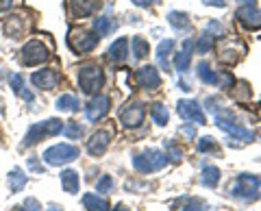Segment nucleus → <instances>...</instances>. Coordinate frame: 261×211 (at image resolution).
Here are the masks:
<instances>
[{"label": "nucleus", "instance_id": "obj_1", "mask_svg": "<svg viewBox=\"0 0 261 211\" xmlns=\"http://www.w3.org/2000/svg\"><path fill=\"white\" fill-rule=\"evenodd\" d=\"M76 78H79L81 92L89 94V96H96L105 85V72L100 66H96V63H85V66H81Z\"/></svg>", "mask_w": 261, "mask_h": 211}, {"label": "nucleus", "instance_id": "obj_2", "mask_svg": "<svg viewBox=\"0 0 261 211\" xmlns=\"http://www.w3.org/2000/svg\"><path fill=\"white\" fill-rule=\"evenodd\" d=\"M231 194L244 202H252L261 196V178L255 174H240L231 185Z\"/></svg>", "mask_w": 261, "mask_h": 211}, {"label": "nucleus", "instance_id": "obj_3", "mask_svg": "<svg viewBox=\"0 0 261 211\" xmlns=\"http://www.w3.org/2000/svg\"><path fill=\"white\" fill-rule=\"evenodd\" d=\"M216 124L222 128V131H226L233 140H242V142H252L255 140V133L248 131V128H244L228 109H218L216 111Z\"/></svg>", "mask_w": 261, "mask_h": 211}, {"label": "nucleus", "instance_id": "obj_4", "mask_svg": "<svg viewBox=\"0 0 261 211\" xmlns=\"http://www.w3.org/2000/svg\"><path fill=\"white\" fill-rule=\"evenodd\" d=\"M166 164H168L166 152L154 150V148L142 150V152H137V155H133V168L137 170V172H142V174L157 172V170H161Z\"/></svg>", "mask_w": 261, "mask_h": 211}, {"label": "nucleus", "instance_id": "obj_5", "mask_svg": "<svg viewBox=\"0 0 261 211\" xmlns=\"http://www.w3.org/2000/svg\"><path fill=\"white\" fill-rule=\"evenodd\" d=\"M79 155H81L79 146H72V144H55V146H50V148L44 150L42 159L46 161V164H50V166H65V164H70V161H74Z\"/></svg>", "mask_w": 261, "mask_h": 211}, {"label": "nucleus", "instance_id": "obj_6", "mask_svg": "<svg viewBox=\"0 0 261 211\" xmlns=\"http://www.w3.org/2000/svg\"><path fill=\"white\" fill-rule=\"evenodd\" d=\"M96 44H98V35L89 33V31H85V29H72L70 35H68V46L79 55H85L89 50H94Z\"/></svg>", "mask_w": 261, "mask_h": 211}, {"label": "nucleus", "instance_id": "obj_7", "mask_svg": "<svg viewBox=\"0 0 261 211\" xmlns=\"http://www.w3.org/2000/svg\"><path fill=\"white\" fill-rule=\"evenodd\" d=\"M144 116H146V107H144V102H140V100H130L120 109V122H122V126H126V128L142 126Z\"/></svg>", "mask_w": 261, "mask_h": 211}, {"label": "nucleus", "instance_id": "obj_8", "mask_svg": "<svg viewBox=\"0 0 261 211\" xmlns=\"http://www.w3.org/2000/svg\"><path fill=\"white\" fill-rule=\"evenodd\" d=\"M46 59H48V48L42 42H37V39H31V42L22 46V52H20L22 66H39Z\"/></svg>", "mask_w": 261, "mask_h": 211}, {"label": "nucleus", "instance_id": "obj_9", "mask_svg": "<svg viewBox=\"0 0 261 211\" xmlns=\"http://www.w3.org/2000/svg\"><path fill=\"white\" fill-rule=\"evenodd\" d=\"M198 72V78H200V83H205V85H218V87H233V76L231 74H220V72L216 70H211V66L207 61H200L198 63V68H196Z\"/></svg>", "mask_w": 261, "mask_h": 211}, {"label": "nucleus", "instance_id": "obj_10", "mask_svg": "<svg viewBox=\"0 0 261 211\" xmlns=\"http://www.w3.org/2000/svg\"><path fill=\"white\" fill-rule=\"evenodd\" d=\"M109 107H111L109 96L96 94V96H92V100L85 104V116H87L89 122H98V120H102L109 113Z\"/></svg>", "mask_w": 261, "mask_h": 211}, {"label": "nucleus", "instance_id": "obj_11", "mask_svg": "<svg viewBox=\"0 0 261 211\" xmlns=\"http://www.w3.org/2000/svg\"><path fill=\"white\" fill-rule=\"evenodd\" d=\"M176 113L185 120V122L207 124L205 111L200 109V102H196V100H178V104H176Z\"/></svg>", "mask_w": 261, "mask_h": 211}, {"label": "nucleus", "instance_id": "obj_12", "mask_svg": "<svg viewBox=\"0 0 261 211\" xmlns=\"http://www.w3.org/2000/svg\"><path fill=\"white\" fill-rule=\"evenodd\" d=\"M135 83L142 89H157L161 85V76L154 66H144L135 72Z\"/></svg>", "mask_w": 261, "mask_h": 211}, {"label": "nucleus", "instance_id": "obj_13", "mask_svg": "<svg viewBox=\"0 0 261 211\" xmlns=\"http://www.w3.org/2000/svg\"><path fill=\"white\" fill-rule=\"evenodd\" d=\"M111 131H96L92 137L87 140V152L92 157H100L107 152L109 144H111Z\"/></svg>", "mask_w": 261, "mask_h": 211}, {"label": "nucleus", "instance_id": "obj_14", "mask_svg": "<svg viewBox=\"0 0 261 211\" xmlns=\"http://www.w3.org/2000/svg\"><path fill=\"white\" fill-rule=\"evenodd\" d=\"M235 18H238L246 29H259L261 27V11L257 9V5H244L235 11Z\"/></svg>", "mask_w": 261, "mask_h": 211}, {"label": "nucleus", "instance_id": "obj_15", "mask_svg": "<svg viewBox=\"0 0 261 211\" xmlns=\"http://www.w3.org/2000/svg\"><path fill=\"white\" fill-rule=\"evenodd\" d=\"M98 0H68V9L72 18H89L98 9Z\"/></svg>", "mask_w": 261, "mask_h": 211}, {"label": "nucleus", "instance_id": "obj_16", "mask_svg": "<svg viewBox=\"0 0 261 211\" xmlns=\"http://www.w3.org/2000/svg\"><path fill=\"white\" fill-rule=\"evenodd\" d=\"M31 83L39 89H55L57 83H59V74L55 70H37L31 76Z\"/></svg>", "mask_w": 261, "mask_h": 211}, {"label": "nucleus", "instance_id": "obj_17", "mask_svg": "<svg viewBox=\"0 0 261 211\" xmlns=\"http://www.w3.org/2000/svg\"><path fill=\"white\" fill-rule=\"evenodd\" d=\"M126 57H128V39L120 37V39H116V42L109 46L107 59L111 63H122V61H126Z\"/></svg>", "mask_w": 261, "mask_h": 211}, {"label": "nucleus", "instance_id": "obj_18", "mask_svg": "<svg viewBox=\"0 0 261 211\" xmlns=\"http://www.w3.org/2000/svg\"><path fill=\"white\" fill-rule=\"evenodd\" d=\"M44 137H48V128H46V122H35L33 124L27 135H24V142H22V148H31V146H35L44 140Z\"/></svg>", "mask_w": 261, "mask_h": 211}, {"label": "nucleus", "instance_id": "obj_19", "mask_svg": "<svg viewBox=\"0 0 261 211\" xmlns=\"http://www.w3.org/2000/svg\"><path fill=\"white\" fill-rule=\"evenodd\" d=\"M192 50H194V42H192V39H185L181 52L174 55V70L185 72L187 68H190V63H192Z\"/></svg>", "mask_w": 261, "mask_h": 211}, {"label": "nucleus", "instance_id": "obj_20", "mask_svg": "<svg viewBox=\"0 0 261 211\" xmlns=\"http://www.w3.org/2000/svg\"><path fill=\"white\" fill-rule=\"evenodd\" d=\"M116 29H118V22L111 15H98V18H94V33L98 37H107Z\"/></svg>", "mask_w": 261, "mask_h": 211}, {"label": "nucleus", "instance_id": "obj_21", "mask_svg": "<svg viewBox=\"0 0 261 211\" xmlns=\"http://www.w3.org/2000/svg\"><path fill=\"white\" fill-rule=\"evenodd\" d=\"M168 22H170V27H172L174 31H178V33H190L192 31V22L190 18H187V13H181V11H170L168 13Z\"/></svg>", "mask_w": 261, "mask_h": 211}, {"label": "nucleus", "instance_id": "obj_22", "mask_svg": "<svg viewBox=\"0 0 261 211\" xmlns=\"http://www.w3.org/2000/svg\"><path fill=\"white\" fill-rule=\"evenodd\" d=\"M61 185L68 194H76L81 188V178L76 170H63L61 172Z\"/></svg>", "mask_w": 261, "mask_h": 211}, {"label": "nucleus", "instance_id": "obj_23", "mask_svg": "<svg viewBox=\"0 0 261 211\" xmlns=\"http://www.w3.org/2000/svg\"><path fill=\"white\" fill-rule=\"evenodd\" d=\"M7 183H9V190L13 194H18V192H22L24 188H27V174H24L20 168H13L11 172L7 174Z\"/></svg>", "mask_w": 261, "mask_h": 211}, {"label": "nucleus", "instance_id": "obj_24", "mask_svg": "<svg viewBox=\"0 0 261 211\" xmlns=\"http://www.w3.org/2000/svg\"><path fill=\"white\" fill-rule=\"evenodd\" d=\"M59 111H68V113H74L81 109V102L74 94H61L59 98H57V104H55Z\"/></svg>", "mask_w": 261, "mask_h": 211}, {"label": "nucleus", "instance_id": "obj_25", "mask_svg": "<svg viewBox=\"0 0 261 211\" xmlns=\"http://www.w3.org/2000/svg\"><path fill=\"white\" fill-rule=\"evenodd\" d=\"M83 207L87 211H109V202L105 198H100V196H96V194H85Z\"/></svg>", "mask_w": 261, "mask_h": 211}, {"label": "nucleus", "instance_id": "obj_26", "mask_svg": "<svg viewBox=\"0 0 261 211\" xmlns=\"http://www.w3.org/2000/svg\"><path fill=\"white\" fill-rule=\"evenodd\" d=\"M5 31H7V35H11L13 39L22 37V33H24V20L20 18V15H11V18L5 22Z\"/></svg>", "mask_w": 261, "mask_h": 211}, {"label": "nucleus", "instance_id": "obj_27", "mask_svg": "<svg viewBox=\"0 0 261 211\" xmlns=\"http://www.w3.org/2000/svg\"><path fill=\"white\" fill-rule=\"evenodd\" d=\"M220 181V170L216 166H205L202 168V174H200V183L205 188H216Z\"/></svg>", "mask_w": 261, "mask_h": 211}, {"label": "nucleus", "instance_id": "obj_28", "mask_svg": "<svg viewBox=\"0 0 261 211\" xmlns=\"http://www.w3.org/2000/svg\"><path fill=\"white\" fill-rule=\"evenodd\" d=\"M172 48H174V39H163L157 48V61L163 70H168V57L172 52Z\"/></svg>", "mask_w": 261, "mask_h": 211}, {"label": "nucleus", "instance_id": "obj_29", "mask_svg": "<svg viewBox=\"0 0 261 211\" xmlns=\"http://www.w3.org/2000/svg\"><path fill=\"white\" fill-rule=\"evenodd\" d=\"M150 116H152V120H154V122H157L159 126H166L170 113H168V107H166L163 102H152V104H150Z\"/></svg>", "mask_w": 261, "mask_h": 211}, {"label": "nucleus", "instance_id": "obj_30", "mask_svg": "<svg viewBox=\"0 0 261 211\" xmlns=\"http://www.w3.org/2000/svg\"><path fill=\"white\" fill-rule=\"evenodd\" d=\"M130 48H133V57L135 59H144L146 55H148L150 46H148V39H144L142 35H135L130 39Z\"/></svg>", "mask_w": 261, "mask_h": 211}, {"label": "nucleus", "instance_id": "obj_31", "mask_svg": "<svg viewBox=\"0 0 261 211\" xmlns=\"http://www.w3.org/2000/svg\"><path fill=\"white\" fill-rule=\"evenodd\" d=\"M214 44H216V35H211L209 31H205V33L200 35L198 42H196V50H198L200 55L202 52H209L211 48H214Z\"/></svg>", "mask_w": 261, "mask_h": 211}, {"label": "nucleus", "instance_id": "obj_32", "mask_svg": "<svg viewBox=\"0 0 261 211\" xmlns=\"http://www.w3.org/2000/svg\"><path fill=\"white\" fill-rule=\"evenodd\" d=\"M96 192H100V194H109V192H113V178H111L109 174L98 176V181H96Z\"/></svg>", "mask_w": 261, "mask_h": 211}, {"label": "nucleus", "instance_id": "obj_33", "mask_svg": "<svg viewBox=\"0 0 261 211\" xmlns=\"http://www.w3.org/2000/svg\"><path fill=\"white\" fill-rule=\"evenodd\" d=\"M63 133L68 140H79L81 135H83V126H81L79 122H68L63 126Z\"/></svg>", "mask_w": 261, "mask_h": 211}, {"label": "nucleus", "instance_id": "obj_34", "mask_svg": "<svg viewBox=\"0 0 261 211\" xmlns=\"http://www.w3.org/2000/svg\"><path fill=\"white\" fill-rule=\"evenodd\" d=\"M198 150L200 152H218V144L214 137H200V142H198Z\"/></svg>", "mask_w": 261, "mask_h": 211}, {"label": "nucleus", "instance_id": "obj_35", "mask_svg": "<svg viewBox=\"0 0 261 211\" xmlns=\"http://www.w3.org/2000/svg\"><path fill=\"white\" fill-rule=\"evenodd\" d=\"M166 157H168L170 161H181L183 150L178 148V146H176L174 142H166Z\"/></svg>", "mask_w": 261, "mask_h": 211}, {"label": "nucleus", "instance_id": "obj_36", "mask_svg": "<svg viewBox=\"0 0 261 211\" xmlns=\"http://www.w3.org/2000/svg\"><path fill=\"white\" fill-rule=\"evenodd\" d=\"M63 122L61 120H57V118H50V120H46V128H48V137H55V135H59L63 131Z\"/></svg>", "mask_w": 261, "mask_h": 211}, {"label": "nucleus", "instance_id": "obj_37", "mask_svg": "<svg viewBox=\"0 0 261 211\" xmlns=\"http://www.w3.org/2000/svg\"><path fill=\"white\" fill-rule=\"evenodd\" d=\"M9 87L13 89L15 94H20L22 89H24V76H22V74H11V78H9Z\"/></svg>", "mask_w": 261, "mask_h": 211}, {"label": "nucleus", "instance_id": "obj_38", "mask_svg": "<svg viewBox=\"0 0 261 211\" xmlns=\"http://www.w3.org/2000/svg\"><path fill=\"white\" fill-rule=\"evenodd\" d=\"M205 207V202L198 200V198H187L185 205H183V211H202Z\"/></svg>", "mask_w": 261, "mask_h": 211}, {"label": "nucleus", "instance_id": "obj_39", "mask_svg": "<svg viewBox=\"0 0 261 211\" xmlns=\"http://www.w3.org/2000/svg\"><path fill=\"white\" fill-rule=\"evenodd\" d=\"M27 168H29V170H33V172H37V174H44V168L39 166L37 157H31V159L27 161Z\"/></svg>", "mask_w": 261, "mask_h": 211}, {"label": "nucleus", "instance_id": "obj_40", "mask_svg": "<svg viewBox=\"0 0 261 211\" xmlns=\"http://www.w3.org/2000/svg\"><path fill=\"white\" fill-rule=\"evenodd\" d=\"M130 3H133L135 7H144V9H146V7H154V5H159L161 0H130Z\"/></svg>", "mask_w": 261, "mask_h": 211}, {"label": "nucleus", "instance_id": "obj_41", "mask_svg": "<svg viewBox=\"0 0 261 211\" xmlns=\"http://www.w3.org/2000/svg\"><path fill=\"white\" fill-rule=\"evenodd\" d=\"M24 207H27L29 211H42V207H39V202L35 198H27L24 200Z\"/></svg>", "mask_w": 261, "mask_h": 211}, {"label": "nucleus", "instance_id": "obj_42", "mask_svg": "<svg viewBox=\"0 0 261 211\" xmlns=\"http://www.w3.org/2000/svg\"><path fill=\"white\" fill-rule=\"evenodd\" d=\"M207 7H226V0H202Z\"/></svg>", "mask_w": 261, "mask_h": 211}, {"label": "nucleus", "instance_id": "obj_43", "mask_svg": "<svg viewBox=\"0 0 261 211\" xmlns=\"http://www.w3.org/2000/svg\"><path fill=\"white\" fill-rule=\"evenodd\" d=\"M20 96H22V98H24V100H27V102H33V100H35V96H33V94L29 92V89H27V87H24V89H22V92H20Z\"/></svg>", "mask_w": 261, "mask_h": 211}, {"label": "nucleus", "instance_id": "obj_44", "mask_svg": "<svg viewBox=\"0 0 261 211\" xmlns=\"http://www.w3.org/2000/svg\"><path fill=\"white\" fill-rule=\"evenodd\" d=\"M178 87H181L183 92H190V89H192V87H190V83H185V81H181V83H178Z\"/></svg>", "mask_w": 261, "mask_h": 211}, {"label": "nucleus", "instance_id": "obj_45", "mask_svg": "<svg viewBox=\"0 0 261 211\" xmlns=\"http://www.w3.org/2000/svg\"><path fill=\"white\" fill-rule=\"evenodd\" d=\"M46 211H63V209H61L59 205H48V209H46Z\"/></svg>", "mask_w": 261, "mask_h": 211}, {"label": "nucleus", "instance_id": "obj_46", "mask_svg": "<svg viewBox=\"0 0 261 211\" xmlns=\"http://www.w3.org/2000/svg\"><path fill=\"white\" fill-rule=\"evenodd\" d=\"M109 211H128L124 205H116V207H113V209H109Z\"/></svg>", "mask_w": 261, "mask_h": 211}, {"label": "nucleus", "instance_id": "obj_47", "mask_svg": "<svg viewBox=\"0 0 261 211\" xmlns=\"http://www.w3.org/2000/svg\"><path fill=\"white\" fill-rule=\"evenodd\" d=\"M238 3H244V5H255V0H238Z\"/></svg>", "mask_w": 261, "mask_h": 211}, {"label": "nucleus", "instance_id": "obj_48", "mask_svg": "<svg viewBox=\"0 0 261 211\" xmlns=\"http://www.w3.org/2000/svg\"><path fill=\"white\" fill-rule=\"evenodd\" d=\"M13 211H29V209H27V207H24V205H22V207H15Z\"/></svg>", "mask_w": 261, "mask_h": 211}]
</instances>
